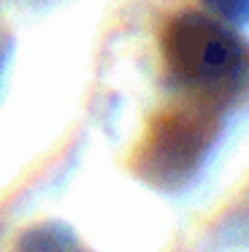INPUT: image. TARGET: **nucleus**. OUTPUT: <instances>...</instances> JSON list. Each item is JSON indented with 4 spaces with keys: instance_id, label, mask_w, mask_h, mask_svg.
I'll use <instances>...</instances> for the list:
<instances>
[{
    "instance_id": "obj_1",
    "label": "nucleus",
    "mask_w": 249,
    "mask_h": 252,
    "mask_svg": "<svg viewBox=\"0 0 249 252\" xmlns=\"http://www.w3.org/2000/svg\"><path fill=\"white\" fill-rule=\"evenodd\" d=\"M162 57L184 93L214 106L249 82V46L214 14L187 11L171 19L162 33Z\"/></svg>"
},
{
    "instance_id": "obj_2",
    "label": "nucleus",
    "mask_w": 249,
    "mask_h": 252,
    "mask_svg": "<svg viewBox=\"0 0 249 252\" xmlns=\"http://www.w3.org/2000/svg\"><path fill=\"white\" fill-rule=\"evenodd\" d=\"M217 133L219 117L214 103L195 100L162 111L152 120L135 152V174L162 190L187 185L211 152Z\"/></svg>"
},
{
    "instance_id": "obj_3",
    "label": "nucleus",
    "mask_w": 249,
    "mask_h": 252,
    "mask_svg": "<svg viewBox=\"0 0 249 252\" xmlns=\"http://www.w3.org/2000/svg\"><path fill=\"white\" fill-rule=\"evenodd\" d=\"M16 252H87L76 244L73 233L60 222H43L22 233Z\"/></svg>"
},
{
    "instance_id": "obj_4",
    "label": "nucleus",
    "mask_w": 249,
    "mask_h": 252,
    "mask_svg": "<svg viewBox=\"0 0 249 252\" xmlns=\"http://www.w3.org/2000/svg\"><path fill=\"white\" fill-rule=\"evenodd\" d=\"M209 14L227 25H247L249 22V0H200Z\"/></svg>"
}]
</instances>
